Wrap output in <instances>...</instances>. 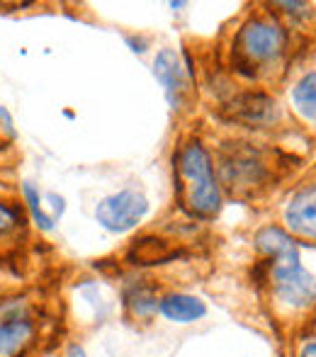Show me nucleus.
<instances>
[{
  "instance_id": "1",
  "label": "nucleus",
  "mask_w": 316,
  "mask_h": 357,
  "mask_svg": "<svg viewBox=\"0 0 316 357\" xmlns=\"http://www.w3.org/2000/svg\"><path fill=\"white\" fill-rule=\"evenodd\" d=\"M255 248L273 260V289L278 301L292 309H309L316 304V280L299 260L297 241L278 226H265L255 236Z\"/></svg>"
},
{
  "instance_id": "2",
  "label": "nucleus",
  "mask_w": 316,
  "mask_h": 357,
  "mask_svg": "<svg viewBox=\"0 0 316 357\" xmlns=\"http://www.w3.org/2000/svg\"><path fill=\"white\" fill-rule=\"evenodd\" d=\"M180 202L193 216L209 219L222 209V188L214 178V165L207 149L193 139L175 155Z\"/></svg>"
},
{
  "instance_id": "3",
  "label": "nucleus",
  "mask_w": 316,
  "mask_h": 357,
  "mask_svg": "<svg viewBox=\"0 0 316 357\" xmlns=\"http://www.w3.org/2000/svg\"><path fill=\"white\" fill-rule=\"evenodd\" d=\"M285 29L275 20L253 17L239 29L234 39V66L246 75H255L283 54Z\"/></svg>"
},
{
  "instance_id": "4",
  "label": "nucleus",
  "mask_w": 316,
  "mask_h": 357,
  "mask_svg": "<svg viewBox=\"0 0 316 357\" xmlns=\"http://www.w3.org/2000/svg\"><path fill=\"white\" fill-rule=\"evenodd\" d=\"M37 338V316L29 301H0V357H22Z\"/></svg>"
},
{
  "instance_id": "5",
  "label": "nucleus",
  "mask_w": 316,
  "mask_h": 357,
  "mask_svg": "<svg viewBox=\"0 0 316 357\" xmlns=\"http://www.w3.org/2000/svg\"><path fill=\"white\" fill-rule=\"evenodd\" d=\"M219 170L232 192H253L268 180V165L263 155L248 144H229V149L222 151Z\"/></svg>"
},
{
  "instance_id": "6",
  "label": "nucleus",
  "mask_w": 316,
  "mask_h": 357,
  "mask_svg": "<svg viewBox=\"0 0 316 357\" xmlns=\"http://www.w3.org/2000/svg\"><path fill=\"white\" fill-rule=\"evenodd\" d=\"M149 212V199L137 190H122L110 197L100 199L95 207V219L103 229L112 231V234H127L132 231L139 221Z\"/></svg>"
},
{
  "instance_id": "7",
  "label": "nucleus",
  "mask_w": 316,
  "mask_h": 357,
  "mask_svg": "<svg viewBox=\"0 0 316 357\" xmlns=\"http://www.w3.org/2000/svg\"><path fill=\"white\" fill-rule=\"evenodd\" d=\"M153 75L165 90L170 109H183L190 98V75L173 49H160L153 59Z\"/></svg>"
},
{
  "instance_id": "8",
  "label": "nucleus",
  "mask_w": 316,
  "mask_h": 357,
  "mask_svg": "<svg viewBox=\"0 0 316 357\" xmlns=\"http://www.w3.org/2000/svg\"><path fill=\"white\" fill-rule=\"evenodd\" d=\"M227 112L232 119L243 122L248 127H268L280 117L278 102L268 98L265 93H243L236 95L232 102L227 105Z\"/></svg>"
},
{
  "instance_id": "9",
  "label": "nucleus",
  "mask_w": 316,
  "mask_h": 357,
  "mask_svg": "<svg viewBox=\"0 0 316 357\" xmlns=\"http://www.w3.org/2000/svg\"><path fill=\"white\" fill-rule=\"evenodd\" d=\"M285 221L292 229V234L316 238V185H309L297 195H292L287 209H285Z\"/></svg>"
},
{
  "instance_id": "10",
  "label": "nucleus",
  "mask_w": 316,
  "mask_h": 357,
  "mask_svg": "<svg viewBox=\"0 0 316 357\" xmlns=\"http://www.w3.org/2000/svg\"><path fill=\"white\" fill-rule=\"evenodd\" d=\"M158 311L173 324H195V321L207 316V304L200 296L185 294V291H173V294L160 296Z\"/></svg>"
},
{
  "instance_id": "11",
  "label": "nucleus",
  "mask_w": 316,
  "mask_h": 357,
  "mask_svg": "<svg viewBox=\"0 0 316 357\" xmlns=\"http://www.w3.org/2000/svg\"><path fill=\"white\" fill-rule=\"evenodd\" d=\"M178 255V248L168 243L165 238L156 236H142L127 250V260L132 265H163Z\"/></svg>"
},
{
  "instance_id": "12",
  "label": "nucleus",
  "mask_w": 316,
  "mask_h": 357,
  "mask_svg": "<svg viewBox=\"0 0 316 357\" xmlns=\"http://www.w3.org/2000/svg\"><path fill=\"white\" fill-rule=\"evenodd\" d=\"M158 301L160 296L156 294V287L146 282H137L127 287V291H124V306H127V311L134 319L149 321L158 311Z\"/></svg>"
},
{
  "instance_id": "13",
  "label": "nucleus",
  "mask_w": 316,
  "mask_h": 357,
  "mask_svg": "<svg viewBox=\"0 0 316 357\" xmlns=\"http://www.w3.org/2000/svg\"><path fill=\"white\" fill-rule=\"evenodd\" d=\"M292 102L304 119L316 122V71L299 78V83L292 90Z\"/></svg>"
},
{
  "instance_id": "14",
  "label": "nucleus",
  "mask_w": 316,
  "mask_h": 357,
  "mask_svg": "<svg viewBox=\"0 0 316 357\" xmlns=\"http://www.w3.org/2000/svg\"><path fill=\"white\" fill-rule=\"evenodd\" d=\"M22 195H24V202H27V212L32 214L34 224H37L42 231H52L54 229V219L44 212L42 197H39L37 188H34L32 183H22Z\"/></svg>"
},
{
  "instance_id": "15",
  "label": "nucleus",
  "mask_w": 316,
  "mask_h": 357,
  "mask_svg": "<svg viewBox=\"0 0 316 357\" xmlns=\"http://www.w3.org/2000/svg\"><path fill=\"white\" fill-rule=\"evenodd\" d=\"M22 226H24V219H22L20 207L0 199V238H8V236H13L15 231H20Z\"/></svg>"
},
{
  "instance_id": "16",
  "label": "nucleus",
  "mask_w": 316,
  "mask_h": 357,
  "mask_svg": "<svg viewBox=\"0 0 316 357\" xmlns=\"http://www.w3.org/2000/svg\"><path fill=\"white\" fill-rule=\"evenodd\" d=\"M299 357H316V328H314L312 338H309L307 343L302 345V350H299Z\"/></svg>"
},
{
  "instance_id": "17",
  "label": "nucleus",
  "mask_w": 316,
  "mask_h": 357,
  "mask_svg": "<svg viewBox=\"0 0 316 357\" xmlns=\"http://www.w3.org/2000/svg\"><path fill=\"white\" fill-rule=\"evenodd\" d=\"M68 357H85V353H83V348H78V345H73L71 353H68Z\"/></svg>"
}]
</instances>
